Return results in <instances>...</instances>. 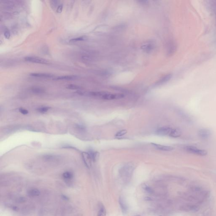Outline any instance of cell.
<instances>
[{"label": "cell", "instance_id": "1", "mask_svg": "<svg viewBox=\"0 0 216 216\" xmlns=\"http://www.w3.org/2000/svg\"><path fill=\"white\" fill-rule=\"evenodd\" d=\"M89 95L92 96L99 98L104 100H112L124 98V95L121 93H112L106 92H93L89 93Z\"/></svg>", "mask_w": 216, "mask_h": 216}, {"label": "cell", "instance_id": "2", "mask_svg": "<svg viewBox=\"0 0 216 216\" xmlns=\"http://www.w3.org/2000/svg\"><path fill=\"white\" fill-rule=\"evenodd\" d=\"M184 149L188 153L200 156H205L208 154V152L204 149H198L194 146H186L184 148Z\"/></svg>", "mask_w": 216, "mask_h": 216}, {"label": "cell", "instance_id": "3", "mask_svg": "<svg viewBox=\"0 0 216 216\" xmlns=\"http://www.w3.org/2000/svg\"><path fill=\"white\" fill-rule=\"evenodd\" d=\"M24 60L27 62H28L38 63V64H45L47 65L50 64L49 61L41 57H34V56H28L25 57Z\"/></svg>", "mask_w": 216, "mask_h": 216}, {"label": "cell", "instance_id": "4", "mask_svg": "<svg viewBox=\"0 0 216 216\" xmlns=\"http://www.w3.org/2000/svg\"><path fill=\"white\" fill-rule=\"evenodd\" d=\"M82 158L86 166L90 169L92 166L93 162L92 158L88 152H83L82 153Z\"/></svg>", "mask_w": 216, "mask_h": 216}, {"label": "cell", "instance_id": "5", "mask_svg": "<svg viewBox=\"0 0 216 216\" xmlns=\"http://www.w3.org/2000/svg\"><path fill=\"white\" fill-rule=\"evenodd\" d=\"M198 136L201 139L205 140L208 139L211 135V132L207 128H202L198 131Z\"/></svg>", "mask_w": 216, "mask_h": 216}, {"label": "cell", "instance_id": "6", "mask_svg": "<svg viewBox=\"0 0 216 216\" xmlns=\"http://www.w3.org/2000/svg\"><path fill=\"white\" fill-rule=\"evenodd\" d=\"M172 75L171 74H166L159 79V80L157 81L155 83L154 86H158L165 84L169 82V81L172 78Z\"/></svg>", "mask_w": 216, "mask_h": 216}, {"label": "cell", "instance_id": "7", "mask_svg": "<svg viewBox=\"0 0 216 216\" xmlns=\"http://www.w3.org/2000/svg\"><path fill=\"white\" fill-rule=\"evenodd\" d=\"M155 44L152 41H148L141 46V48L147 53H150L154 49Z\"/></svg>", "mask_w": 216, "mask_h": 216}, {"label": "cell", "instance_id": "8", "mask_svg": "<svg viewBox=\"0 0 216 216\" xmlns=\"http://www.w3.org/2000/svg\"><path fill=\"white\" fill-rule=\"evenodd\" d=\"M172 128L169 127H162L159 128L156 131L157 134L160 136H166L169 135Z\"/></svg>", "mask_w": 216, "mask_h": 216}, {"label": "cell", "instance_id": "9", "mask_svg": "<svg viewBox=\"0 0 216 216\" xmlns=\"http://www.w3.org/2000/svg\"><path fill=\"white\" fill-rule=\"evenodd\" d=\"M30 76L33 77H37L40 78H55V76L53 74H47V73H32L30 74Z\"/></svg>", "mask_w": 216, "mask_h": 216}, {"label": "cell", "instance_id": "10", "mask_svg": "<svg viewBox=\"0 0 216 216\" xmlns=\"http://www.w3.org/2000/svg\"><path fill=\"white\" fill-rule=\"evenodd\" d=\"M153 146L156 149H159L160 150L163 151H170L174 149V148L170 146H165L160 144H156L154 143H152Z\"/></svg>", "mask_w": 216, "mask_h": 216}, {"label": "cell", "instance_id": "11", "mask_svg": "<svg viewBox=\"0 0 216 216\" xmlns=\"http://www.w3.org/2000/svg\"><path fill=\"white\" fill-rule=\"evenodd\" d=\"M77 77L75 75H66L60 76L55 77L53 80H70L77 79Z\"/></svg>", "mask_w": 216, "mask_h": 216}, {"label": "cell", "instance_id": "12", "mask_svg": "<svg viewBox=\"0 0 216 216\" xmlns=\"http://www.w3.org/2000/svg\"><path fill=\"white\" fill-rule=\"evenodd\" d=\"M119 203L123 213H127L128 211V207L126 204V202L122 197H120L119 199Z\"/></svg>", "mask_w": 216, "mask_h": 216}, {"label": "cell", "instance_id": "13", "mask_svg": "<svg viewBox=\"0 0 216 216\" xmlns=\"http://www.w3.org/2000/svg\"><path fill=\"white\" fill-rule=\"evenodd\" d=\"M106 210L105 207L102 203L99 202L98 204V211L97 216H106Z\"/></svg>", "mask_w": 216, "mask_h": 216}, {"label": "cell", "instance_id": "14", "mask_svg": "<svg viewBox=\"0 0 216 216\" xmlns=\"http://www.w3.org/2000/svg\"><path fill=\"white\" fill-rule=\"evenodd\" d=\"M182 132L181 130L178 128L172 129L169 134V136L172 138H178L181 136Z\"/></svg>", "mask_w": 216, "mask_h": 216}, {"label": "cell", "instance_id": "15", "mask_svg": "<svg viewBox=\"0 0 216 216\" xmlns=\"http://www.w3.org/2000/svg\"><path fill=\"white\" fill-rule=\"evenodd\" d=\"M40 192L37 189H31L28 192V195L31 197H35L39 195Z\"/></svg>", "mask_w": 216, "mask_h": 216}, {"label": "cell", "instance_id": "16", "mask_svg": "<svg viewBox=\"0 0 216 216\" xmlns=\"http://www.w3.org/2000/svg\"><path fill=\"white\" fill-rule=\"evenodd\" d=\"M31 92L36 94H43L45 92V90L43 88L39 87H33L31 88Z\"/></svg>", "mask_w": 216, "mask_h": 216}, {"label": "cell", "instance_id": "17", "mask_svg": "<svg viewBox=\"0 0 216 216\" xmlns=\"http://www.w3.org/2000/svg\"><path fill=\"white\" fill-rule=\"evenodd\" d=\"M43 158L45 160L47 161H50V162H52V161H56L57 160V157L54 155H52V154H46L43 156Z\"/></svg>", "mask_w": 216, "mask_h": 216}, {"label": "cell", "instance_id": "18", "mask_svg": "<svg viewBox=\"0 0 216 216\" xmlns=\"http://www.w3.org/2000/svg\"><path fill=\"white\" fill-rule=\"evenodd\" d=\"M89 153L90 154L92 158V161L94 162H96L99 157V153L98 152H93L90 151L89 152Z\"/></svg>", "mask_w": 216, "mask_h": 216}, {"label": "cell", "instance_id": "19", "mask_svg": "<svg viewBox=\"0 0 216 216\" xmlns=\"http://www.w3.org/2000/svg\"><path fill=\"white\" fill-rule=\"evenodd\" d=\"M63 178L66 180H70L74 177V174L70 171H66L62 174Z\"/></svg>", "mask_w": 216, "mask_h": 216}, {"label": "cell", "instance_id": "20", "mask_svg": "<svg viewBox=\"0 0 216 216\" xmlns=\"http://www.w3.org/2000/svg\"><path fill=\"white\" fill-rule=\"evenodd\" d=\"M87 39V36H79L77 38L72 39L70 40V42H79V41H86Z\"/></svg>", "mask_w": 216, "mask_h": 216}, {"label": "cell", "instance_id": "21", "mask_svg": "<svg viewBox=\"0 0 216 216\" xmlns=\"http://www.w3.org/2000/svg\"><path fill=\"white\" fill-rule=\"evenodd\" d=\"M142 188L144 190L146 193H149V194H152L154 193V190H152V189L145 184H143V185H142Z\"/></svg>", "mask_w": 216, "mask_h": 216}, {"label": "cell", "instance_id": "22", "mask_svg": "<svg viewBox=\"0 0 216 216\" xmlns=\"http://www.w3.org/2000/svg\"><path fill=\"white\" fill-rule=\"evenodd\" d=\"M49 108L50 107H42L38 108L37 110L40 113H44L46 112L49 110Z\"/></svg>", "mask_w": 216, "mask_h": 216}, {"label": "cell", "instance_id": "23", "mask_svg": "<svg viewBox=\"0 0 216 216\" xmlns=\"http://www.w3.org/2000/svg\"><path fill=\"white\" fill-rule=\"evenodd\" d=\"M127 133V131L126 130H122L116 133L115 135V136L116 137H122L123 136H124V135L126 134Z\"/></svg>", "mask_w": 216, "mask_h": 216}, {"label": "cell", "instance_id": "24", "mask_svg": "<svg viewBox=\"0 0 216 216\" xmlns=\"http://www.w3.org/2000/svg\"><path fill=\"white\" fill-rule=\"evenodd\" d=\"M66 88L69 89H71V90H80L81 89L80 87L78 85H72V84H70L68 85Z\"/></svg>", "mask_w": 216, "mask_h": 216}, {"label": "cell", "instance_id": "25", "mask_svg": "<svg viewBox=\"0 0 216 216\" xmlns=\"http://www.w3.org/2000/svg\"><path fill=\"white\" fill-rule=\"evenodd\" d=\"M59 2V1H57V0H51L50 1V5H51L52 8L53 9H55L57 7V6L58 7L60 5H58Z\"/></svg>", "mask_w": 216, "mask_h": 216}, {"label": "cell", "instance_id": "26", "mask_svg": "<svg viewBox=\"0 0 216 216\" xmlns=\"http://www.w3.org/2000/svg\"><path fill=\"white\" fill-rule=\"evenodd\" d=\"M19 110L20 113L24 115H27L28 113V111L27 110L23 108H20Z\"/></svg>", "mask_w": 216, "mask_h": 216}, {"label": "cell", "instance_id": "27", "mask_svg": "<svg viewBox=\"0 0 216 216\" xmlns=\"http://www.w3.org/2000/svg\"><path fill=\"white\" fill-rule=\"evenodd\" d=\"M62 9H63V5L62 4H60L57 8V11H56L58 13H61L62 12Z\"/></svg>", "mask_w": 216, "mask_h": 216}, {"label": "cell", "instance_id": "28", "mask_svg": "<svg viewBox=\"0 0 216 216\" xmlns=\"http://www.w3.org/2000/svg\"><path fill=\"white\" fill-rule=\"evenodd\" d=\"M4 36H5L6 39H9L10 37V34L9 32L8 31H5V32L4 33Z\"/></svg>", "mask_w": 216, "mask_h": 216}, {"label": "cell", "instance_id": "29", "mask_svg": "<svg viewBox=\"0 0 216 216\" xmlns=\"http://www.w3.org/2000/svg\"><path fill=\"white\" fill-rule=\"evenodd\" d=\"M213 5L214 8V10H215V14H216V1H215L214 2V3H213Z\"/></svg>", "mask_w": 216, "mask_h": 216}, {"label": "cell", "instance_id": "30", "mask_svg": "<svg viewBox=\"0 0 216 216\" xmlns=\"http://www.w3.org/2000/svg\"><path fill=\"white\" fill-rule=\"evenodd\" d=\"M134 216H141L140 215H135Z\"/></svg>", "mask_w": 216, "mask_h": 216}, {"label": "cell", "instance_id": "31", "mask_svg": "<svg viewBox=\"0 0 216 216\" xmlns=\"http://www.w3.org/2000/svg\"></svg>", "mask_w": 216, "mask_h": 216}]
</instances>
